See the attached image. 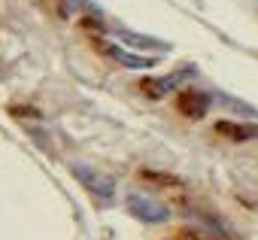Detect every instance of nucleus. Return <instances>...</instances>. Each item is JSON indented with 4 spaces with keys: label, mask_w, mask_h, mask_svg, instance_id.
Returning <instances> with one entry per match:
<instances>
[{
    "label": "nucleus",
    "mask_w": 258,
    "mask_h": 240,
    "mask_svg": "<svg viewBox=\"0 0 258 240\" xmlns=\"http://www.w3.org/2000/svg\"><path fill=\"white\" fill-rule=\"evenodd\" d=\"M127 213H131L134 219H140V222H146V225H158V222L170 219V207L155 201L152 195H143V192L127 195Z\"/></svg>",
    "instance_id": "obj_1"
},
{
    "label": "nucleus",
    "mask_w": 258,
    "mask_h": 240,
    "mask_svg": "<svg viewBox=\"0 0 258 240\" xmlns=\"http://www.w3.org/2000/svg\"><path fill=\"white\" fill-rule=\"evenodd\" d=\"M73 173H76V179L94 195V198H103V201H109L112 198V192H115V186H112V179L109 176H103V173H97V170H91V167H85V164H76L73 167Z\"/></svg>",
    "instance_id": "obj_2"
},
{
    "label": "nucleus",
    "mask_w": 258,
    "mask_h": 240,
    "mask_svg": "<svg viewBox=\"0 0 258 240\" xmlns=\"http://www.w3.org/2000/svg\"><path fill=\"white\" fill-rule=\"evenodd\" d=\"M176 109L185 118H204L207 109H210V94H204L198 88H185V91L176 94Z\"/></svg>",
    "instance_id": "obj_3"
},
{
    "label": "nucleus",
    "mask_w": 258,
    "mask_h": 240,
    "mask_svg": "<svg viewBox=\"0 0 258 240\" xmlns=\"http://www.w3.org/2000/svg\"><path fill=\"white\" fill-rule=\"evenodd\" d=\"M112 61H118V64H124V67H134V70H146V67H152L155 64V58H143V55H131V52H124L121 46H112V43H103L100 46Z\"/></svg>",
    "instance_id": "obj_4"
},
{
    "label": "nucleus",
    "mask_w": 258,
    "mask_h": 240,
    "mask_svg": "<svg viewBox=\"0 0 258 240\" xmlns=\"http://www.w3.org/2000/svg\"><path fill=\"white\" fill-rule=\"evenodd\" d=\"M179 79H182V73L161 76V79H143L140 88H143V94H149V97H164L167 91H173V88L179 85Z\"/></svg>",
    "instance_id": "obj_5"
},
{
    "label": "nucleus",
    "mask_w": 258,
    "mask_h": 240,
    "mask_svg": "<svg viewBox=\"0 0 258 240\" xmlns=\"http://www.w3.org/2000/svg\"><path fill=\"white\" fill-rule=\"evenodd\" d=\"M216 131L222 137H231V140H252L258 137V125H237V122H219Z\"/></svg>",
    "instance_id": "obj_6"
},
{
    "label": "nucleus",
    "mask_w": 258,
    "mask_h": 240,
    "mask_svg": "<svg viewBox=\"0 0 258 240\" xmlns=\"http://www.w3.org/2000/svg\"><path fill=\"white\" fill-rule=\"evenodd\" d=\"M118 37L131 46H140V49H164V43H158L152 37H137V34H127V31H118Z\"/></svg>",
    "instance_id": "obj_7"
},
{
    "label": "nucleus",
    "mask_w": 258,
    "mask_h": 240,
    "mask_svg": "<svg viewBox=\"0 0 258 240\" xmlns=\"http://www.w3.org/2000/svg\"><path fill=\"white\" fill-rule=\"evenodd\" d=\"M61 4H64L67 13H79V10H88V7H91L88 0H61Z\"/></svg>",
    "instance_id": "obj_8"
}]
</instances>
